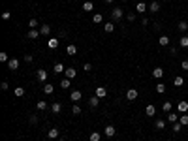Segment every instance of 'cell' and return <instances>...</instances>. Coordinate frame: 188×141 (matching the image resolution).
<instances>
[{"label": "cell", "instance_id": "7402d4cb", "mask_svg": "<svg viewBox=\"0 0 188 141\" xmlns=\"http://www.w3.org/2000/svg\"><path fill=\"white\" fill-rule=\"evenodd\" d=\"M135 9H137L139 13H145V11H147V4H145V2H137Z\"/></svg>", "mask_w": 188, "mask_h": 141}, {"label": "cell", "instance_id": "f546056e", "mask_svg": "<svg viewBox=\"0 0 188 141\" xmlns=\"http://www.w3.org/2000/svg\"><path fill=\"white\" fill-rule=\"evenodd\" d=\"M92 21H94V23H96V25H100V23H102V21H103V15H102V13H94Z\"/></svg>", "mask_w": 188, "mask_h": 141}, {"label": "cell", "instance_id": "ab89813d", "mask_svg": "<svg viewBox=\"0 0 188 141\" xmlns=\"http://www.w3.org/2000/svg\"><path fill=\"white\" fill-rule=\"evenodd\" d=\"M72 113H73V115H79V113H81V107H79L77 104H73V105H72Z\"/></svg>", "mask_w": 188, "mask_h": 141}, {"label": "cell", "instance_id": "7c38bea8", "mask_svg": "<svg viewBox=\"0 0 188 141\" xmlns=\"http://www.w3.org/2000/svg\"><path fill=\"white\" fill-rule=\"evenodd\" d=\"M177 109H179V113H186L188 111V102H179V104H177Z\"/></svg>", "mask_w": 188, "mask_h": 141}, {"label": "cell", "instance_id": "2e32d148", "mask_svg": "<svg viewBox=\"0 0 188 141\" xmlns=\"http://www.w3.org/2000/svg\"><path fill=\"white\" fill-rule=\"evenodd\" d=\"M162 75H164V70H162L160 66L152 70V77H156V79H162Z\"/></svg>", "mask_w": 188, "mask_h": 141}, {"label": "cell", "instance_id": "e0dca14e", "mask_svg": "<svg viewBox=\"0 0 188 141\" xmlns=\"http://www.w3.org/2000/svg\"><path fill=\"white\" fill-rule=\"evenodd\" d=\"M58 43H60V41H58L57 38H51V40L47 41V47H49V49H57V47H58Z\"/></svg>", "mask_w": 188, "mask_h": 141}, {"label": "cell", "instance_id": "ba28073f", "mask_svg": "<svg viewBox=\"0 0 188 141\" xmlns=\"http://www.w3.org/2000/svg\"><path fill=\"white\" fill-rule=\"evenodd\" d=\"M8 68L11 70V72H13V70H17V68H19V60H17V59H9V60H8Z\"/></svg>", "mask_w": 188, "mask_h": 141}, {"label": "cell", "instance_id": "7a4b0ae2", "mask_svg": "<svg viewBox=\"0 0 188 141\" xmlns=\"http://www.w3.org/2000/svg\"><path fill=\"white\" fill-rule=\"evenodd\" d=\"M94 96H98L100 100H103V98L107 96V88H105V86H96V90H94Z\"/></svg>", "mask_w": 188, "mask_h": 141}, {"label": "cell", "instance_id": "1f68e13d", "mask_svg": "<svg viewBox=\"0 0 188 141\" xmlns=\"http://www.w3.org/2000/svg\"><path fill=\"white\" fill-rule=\"evenodd\" d=\"M179 122L183 124V126H186V124H188V115H186V113H183V115L179 117Z\"/></svg>", "mask_w": 188, "mask_h": 141}, {"label": "cell", "instance_id": "ffe728a7", "mask_svg": "<svg viewBox=\"0 0 188 141\" xmlns=\"http://www.w3.org/2000/svg\"><path fill=\"white\" fill-rule=\"evenodd\" d=\"M51 111H53L55 115H57V113H60V111H62V105L58 104V102H55V104H51Z\"/></svg>", "mask_w": 188, "mask_h": 141}, {"label": "cell", "instance_id": "681fc988", "mask_svg": "<svg viewBox=\"0 0 188 141\" xmlns=\"http://www.w3.org/2000/svg\"><path fill=\"white\" fill-rule=\"evenodd\" d=\"M30 122H32V124L38 122V117H36V115H30Z\"/></svg>", "mask_w": 188, "mask_h": 141}, {"label": "cell", "instance_id": "8fae6325", "mask_svg": "<svg viewBox=\"0 0 188 141\" xmlns=\"http://www.w3.org/2000/svg\"><path fill=\"white\" fill-rule=\"evenodd\" d=\"M100 102H102V100H100L98 96H92V98H89V105H90V107H98Z\"/></svg>", "mask_w": 188, "mask_h": 141}, {"label": "cell", "instance_id": "816d5d0a", "mask_svg": "<svg viewBox=\"0 0 188 141\" xmlns=\"http://www.w3.org/2000/svg\"><path fill=\"white\" fill-rule=\"evenodd\" d=\"M51 141H55V139H51Z\"/></svg>", "mask_w": 188, "mask_h": 141}, {"label": "cell", "instance_id": "f1b7e54d", "mask_svg": "<svg viewBox=\"0 0 188 141\" xmlns=\"http://www.w3.org/2000/svg\"><path fill=\"white\" fill-rule=\"evenodd\" d=\"M177 28H179L181 32H186L188 30V23H186V21H181V23L177 25Z\"/></svg>", "mask_w": 188, "mask_h": 141}, {"label": "cell", "instance_id": "ee69618b", "mask_svg": "<svg viewBox=\"0 0 188 141\" xmlns=\"http://www.w3.org/2000/svg\"><path fill=\"white\" fill-rule=\"evenodd\" d=\"M83 70H85V72H90V70H92V64H90V62H85V64H83Z\"/></svg>", "mask_w": 188, "mask_h": 141}, {"label": "cell", "instance_id": "4fadbf2b", "mask_svg": "<svg viewBox=\"0 0 188 141\" xmlns=\"http://www.w3.org/2000/svg\"><path fill=\"white\" fill-rule=\"evenodd\" d=\"M28 38H30V40L40 38V30H38V28H30V30H28Z\"/></svg>", "mask_w": 188, "mask_h": 141}, {"label": "cell", "instance_id": "83f0119b", "mask_svg": "<svg viewBox=\"0 0 188 141\" xmlns=\"http://www.w3.org/2000/svg\"><path fill=\"white\" fill-rule=\"evenodd\" d=\"M179 45H181V47H184V49L188 47V36H186V34H184V36L179 40Z\"/></svg>", "mask_w": 188, "mask_h": 141}, {"label": "cell", "instance_id": "c3c4849f", "mask_svg": "<svg viewBox=\"0 0 188 141\" xmlns=\"http://www.w3.org/2000/svg\"><path fill=\"white\" fill-rule=\"evenodd\" d=\"M181 68H183V70H188V60H183V62H181Z\"/></svg>", "mask_w": 188, "mask_h": 141}, {"label": "cell", "instance_id": "f907efd6", "mask_svg": "<svg viewBox=\"0 0 188 141\" xmlns=\"http://www.w3.org/2000/svg\"><path fill=\"white\" fill-rule=\"evenodd\" d=\"M105 2H107V4H111V2H113V0H105Z\"/></svg>", "mask_w": 188, "mask_h": 141}, {"label": "cell", "instance_id": "3957f363", "mask_svg": "<svg viewBox=\"0 0 188 141\" xmlns=\"http://www.w3.org/2000/svg\"><path fill=\"white\" fill-rule=\"evenodd\" d=\"M103 134H105V137H115L117 136V128L113 126V124H107L105 130H103Z\"/></svg>", "mask_w": 188, "mask_h": 141}, {"label": "cell", "instance_id": "4316f807", "mask_svg": "<svg viewBox=\"0 0 188 141\" xmlns=\"http://www.w3.org/2000/svg\"><path fill=\"white\" fill-rule=\"evenodd\" d=\"M173 85H175V86H183V85H184V79L181 77V75H177V77L173 79Z\"/></svg>", "mask_w": 188, "mask_h": 141}, {"label": "cell", "instance_id": "cb8c5ba5", "mask_svg": "<svg viewBox=\"0 0 188 141\" xmlns=\"http://www.w3.org/2000/svg\"><path fill=\"white\" fill-rule=\"evenodd\" d=\"M158 43H160L162 47H167V45H169V38H167V36H160V40H158Z\"/></svg>", "mask_w": 188, "mask_h": 141}, {"label": "cell", "instance_id": "d6a6232c", "mask_svg": "<svg viewBox=\"0 0 188 141\" xmlns=\"http://www.w3.org/2000/svg\"><path fill=\"white\" fill-rule=\"evenodd\" d=\"M72 79H62V81H60V88H70V85H72Z\"/></svg>", "mask_w": 188, "mask_h": 141}, {"label": "cell", "instance_id": "7bdbcfd3", "mask_svg": "<svg viewBox=\"0 0 188 141\" xmlns=\"http://www.w3.org/2000/svg\"><path fill=\"white\" fill-rule=\"evenodd\" d=\"M28 27H30V28H36L38 27V19H30V21H28Z\"/></svg>", "mask_w": 188, "mask_h": 141}, {"label": "cell", "instance_id": "44dd1931", "mask_svg": "<svg viewBox=\"0 0 188 141\" xmlns=\"http://www.w3.org/2000/svg\"><path fill=\"white\" fill-rule=\"evenodd\" d=\"M66 53H68V55H70V57H73V55H75V53H77V47L73 45V43H70V45L66 47Z\"/></svg>", "mask_w": 188, "mask_h": 141}, {"label": "cell", "instance_id": "8992f818", "mask_svg": "<svg viewBox=\"0 0 188 141\" xmlns=\"http://www.w3.org/2000/svg\"><path fill=\"white\" fill-rule=\"evenodd\" d=\"M149 11H152V13L160 11V2H158V0H152V2H151V6H149Z\"/></svg>", "mask_w": 188, "mask_h": 141}, {"label": "cell", "instance_id": "52a82bcc", "mask_svg": "<svg viewBox=\"0 0 188 141\" xmlns=\"http://www.w3.org/2000/svg\"><path fill=\"white\" fill-rule=\"evenodd\" d=\"M145 113H147V117H154V115H156V107L152 104H149L147 107H145Z\"/></svg>", "mask_w": 188, "mask_h": 141}, {"label": "cell", "instance_id": "484cf974", "mask_svg": "<svg viewBox=\"0 0 188 141\" xmlns=\"http://www.w3.org/2000/svg\"><path fill=\"white\" fill-rule=\"evenodd\" d=\"M89 139H90V141H100V139H102V134H100V132H92Z\"/></svg>", "mask_w": 188, "mask_h": 141}, {"label": "cell", "instance_id": "74e56055", "mask_svg": "<svg viewBox=\"0 0 188 141\" xmlns=\"http://www.w3.org/2000/svg\"><path fill=\"white\" fill-rule=\"evenodd\" d=\"M177 113H167V120H169V122H177Z\"/></svg>", "mask_w": 188, "mask_h": 141}, {"label": "cell", "instance_id": "4dcf8cb0", "mask_svg": "<svg viewBox=\"0 0 188 141\" xmlns=\"http://www.w3.org/2000/svg\"><path fill=\"white\" fill-rule=\"evenodd\" d=\"M83 9H85V11H92V9H94V4H92V2H89V0H87L85 4H83Z\"/></svg>", "mask_w": 188, "mask_h": 141}, {"label": "cell", "instance_id": "d4e9b609", "mask_svg": "<svg viewBox=\"0 0 188 141\" xmlns=\"http://www.w3.org/2000/svg\"><path fill=\"white\" fill-rule=\"evenodd\" d=\"M103 30H105V32H113V30H115V23H113V21L105 23V25H103Z\"/></svg>", "mask_w": 188, "mask_h": 141}, {"label": "cell", "instance_id": "60d3db41", "mask_svg": "<svg viewBox=\"0 0 188 141\" xmlns=\"http://www.w3.org/2000/svg\"><path fill=\"white\" fill-rule=\"evenodd\" d=\"M8 60H9L8 53H4V51H2V53H0V62H8Z\"/></svg>", "mask_w": 188, "mask_h": 141}, {"label": "cell", "instance_id": "d590c367", "mask_svg": "<svg viewBox=\"0 0 188 141\" xmlns=\"http://www.w3.org/2000/svg\"><path fill=\"white\" fill-rule=\"evenodd\" d=\"M15 96H17V98H21V96H25V88H23V86H17V88H15Z\"/></svg>", "mask_w": 188, "mask_h": 141}, {"label": "cell", "instance_id": "e575fe53", "mask_svg": "<svg viewBox=\"0 0 188 141\" xmlns=\"http://www.w3.org/2000/svg\"><path fill=\"white\" fill-rule=\"evenodd\" d=\"M64 70H66V68H64V66H62L60 62H57V64H55V73H62Z\"/></svg>", "mask_w": 188, "mask_h": 141}, {"label": "cell", "instance_id": "d6986e66", "mask_svg": "<svg viewBox=\"0 0 188 141\" xmlns=\"http://www.w3.org/2000/svg\"><path fill=\"white\" fill-rule=\"evenodd\" d=\"M58 134H60V132H58V128H51L49 132H47V136H49V139H57Z\"/></svg>", "mask_w": 188, "mask_h": 141}, {"label": "cell", "instance_id": "5b68a950", "mask_svg": "<svg viewBox=\"0 0 188 141\" xmlns=\"http://www.w3.org/2000/svg\"><path fill=\"white\" fill-rule=\"evenodd\" d=\"M36 77H38V81H41V83H45V81H47V72H45V70H38V72H36Z\"/></svg>", "mask_w": 188, "mask_h": 141}, {"label": "cell", "instance_id": "7dc6e473", "mask_svg": "<svg viewBox=\"0 0 188 141\" xmlns=\"http://www.w3.org/2000/svg\"><path fill=\"white\" fill-rule=\"evenodd\" d=\"M32 60H34V57H32V55H27V57H25V62H28V64H30Z\"/></svg>", "mask_w": 188, "mask_h": 141}, {"label": "cell", "instance_id": "f35d334b", "mask_svg": "<svg viewBox=\"0 0 188 141\" xmlns=\"http://www.w3.org/2000/svg\"><path fill=\"white\" fill-rule=\"evenodd\" d=\"M181 130H183V124H181V122H173V132L177 134V132H181Z\"/></svg>", "mask_w": 188, "mask_h": 141}, {"label": "cell", "instance_id": "30bf717a", "mask_svg": "<svg viewBox=\"0 0 188 141\" xmlns=\"http://www.w3.org/2000/svg\"><path fill=\"white\" fill-rule=\"evenodd\" d=\"M81 96H83V94H81V90H72V94H70V100H72V102H79V100H81Z\"/></svg>", "mask_w": 188, "mask_h": 141}, {"label": "cell", "instance_id": "6da1fadb", "mask_svg": "<svg viewBox=\"0 0 188 141\" xmlns=\"http://www.w3.org/2000/svg\"><path fill=\"white\" fill-rule=\"evenodd\" d=\"M122 17H124V9H122V8H115L111 11V21H113V23H115V21H121Z\"/></svg>", "mask_w": 188, "mask_h": 141}, {"label": "cell", "instance_id": "ac0fdd59", "mask_svg": "<svg viewBox=\"0 0 188 141\" xmlns=\"http://www.w3.org/2000/svg\"><path fill=\"white\" fill-rule=\"evenodd\" d=\"M43 92H45V94H53V92H55V85L45 83V85H43Z\"/></svg>", "mask_w": 188, "mask_h": 141}, {"label": "cell", "instance_id": "5bb4252c", "mask_svg": "<svg viewBox=\"0 0 188 141\" xmlns=\"http://www.w3.org/2000/svg\"><path fill=\"white\" fill-rule=\"evenodd\" d=\"M171 109H173V104H171V102H164V104H162V111H164V113H171Z\"/></svg>", "mask_w": 188, "mask_h": 141}, {"label": "cell", "instance_id": "836d02e7", "mask_svg": "<svg viewBox=\"0 0 188 141\" xmlns=\"http://www.w3.org/2000/svg\"><path fill=\"white\" fill-rule=\"evenodd\" d=\"M156 92H158V94H164V92H166V85H164V83H158V85H156Z\"/></svg>", "mask_w": 188, "mask_h": 141}, {"label": "cell", "instance_id": "bcb514c9", "mask_svg": "<svg viewBox=\"0 0 188 141\" xmlns=\"http://www.w3.org/2000/svg\"><path fill=\"white\" fill-rule=\"evenodd\" d=\"M0 88H2V90H8V88H9L8 81H2V85H0Z\"/></svg>", "mask_w": 188, "mask_h": 141}, {"label": "cell", "instance_id": "f6af8a7d", "mask_svg": "<svg viewBox=\"0 0 188 141\" xmlns=\"http://www.w3.org/2000/svg\"><path fill=\"white\" fill-rule=\"evenodd\" d=\"M126 19H128L130 23H134V21H135V13H126Z\"/></svg>", "mask_w": 188, "mask_h": 141}, {"label": "cell", "instance_id": "f5cc1de1", "mask_svg": "<svg viewBox=\"0 0 188 141\" xmlns=\"http://www.w3.org/2000/svg\"><path fill=\"white\" fill-rule=\"evenodd\" d=\"M4 141H6V139H4Z\"/></svg>", "mask_w": 188, "mask_h": 141}, {"label": "cell", "instance_id": "9a60e30c", "mask_svg": "<svg viewBox=\"0 0 188 141\" xmlns=\"http://www.w3.org/2000/svg\"><path fill=\"white\" fill-rule=\"evenodd\" d=\"M40 34H41V36H49V34H51V27H49V25H41Z\"/></svg>", "mask_w": 188, "mask_h": 141}, {"label": "cell", "instance_id": "b9f144b4", "mask_svg": "<svg viewBox=\"0 0 188 141\" xmlns=\"http://www.w3.org/2000/svg\"><path fill=\"white\" fill-rule=\"evenodd\" d=\"M2 19H4V21H9V19H11V11H2Z\"/></svg>", "mask_w": 188, "mask_h": 141}, {"label": "cell", "instance_id": "277c9868", "mask_svg": "<svg viewBox=\"0 0 188 141\" xmlns=\"http://www.w3.org/2000/svg\"><path fill=\"white\" fill-rule=\"evenodd\" d=\"M137 96H139V92L135 90V88H128V90H126V98H128L130 102H134Z\"/></svg>", "mask_w": 188, "mask_h": 141}, {"label": "cell", "instance_id": "603a6c76", "mask_svg": "<svg viewBox=\"0 0 188 141\" xmlns=\"http://www.w3.org/2000/svg\"><path fill=\"white\" fill-rule=\"evenodd\" d=\"M154 126H156L158 130H164V128H166V120H162V118H156V120H154Z\"/></svg>", "mask_w": 188, "mask_h": 141}, {"label": "cell", "instance_id": "9c48e42d", "mask_svg": "<svg viewBox=\"0 0 188 141\" xmlns=\"http://www.w3.org/2000/svg\"><path fill=\"white\" fill-rule=\"evenodd\" d=\"M64 73H66V79H73L77 75L75 68H66V70H64Z\"/></svg>", "mask_w": 188, "mask_h": 141}, {"label": "cell", "instance_id": "8d00e7d4", "mask_svg": "<svg viewBox=\"0 0 188 141\" xmlns=\"http://www.w3.org/2000/svg\"><path fill=\"white\" fill-rule=\"evenodd\" d=\"M36 107H38L40 111H45V109H47V102H38Z\"/></svg>", "mask_w": 188, "mask_h": 141}]
</instances>
